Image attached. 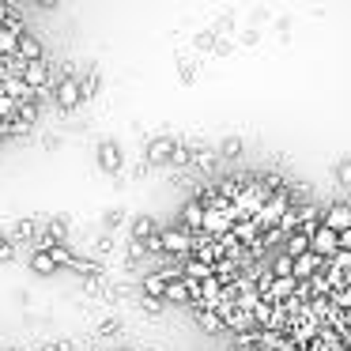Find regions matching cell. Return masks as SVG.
Instances as JSON below:
<instances>
[{
    "label": "cell",
    "mask_w": 351,
    "mask_h": 351,
    "mask_svg": "<svg viewBox=\"0 0 351 351\" xmlns=\"http://www.w3.org/2000/svg\"><path fill=\"white\" fill-rule=\"evenodd\" d=\"M159 250L174 253V257H193L197 242H193V234L185 227H167V230H159Z\"/></svg>",
    "instance_id": "6da1fadb"
},
{
    "label": "cell",
    "mask_w": 351,
    "mask_h": 351,
    "mask_svg": "<svg viewBox=\"0 0 351 351\" xmlns=\"http://www.w3.org/2000/svg\"><path fill=\"white\" fill-rule=\"evenodd\" d=\"M53 102H57L61 110H76L80 102H84V87H80V80H76V76H61V80H57Z\"/></svg>",
    "instance_id": "7a4b0ae2"
},
{
    "label": "cell",
    "mask_w": 351,
    "mask_h": 351,
    "mask_svg": "<svg viewBox=\"0 0 351 351\" xmlns=\"http://www.w3.org/2000/svg\"><path fill=\"white\" fill-rule=\"evenodd\" d=\"M310 250L317 253V257L332 261L336 253H340V234H336V230H328L325 223H321V227L313 230V238H310Z\"/></svg>",
    "instance_id": "3957f363"
},
{
    "label": "cell",
    "mask_w": 351,
    "mask_h": 351,
    "mask_svg": "<svg viewBox=\"0 0 351 351\" xmlns=\"http://www.w3.org/2000/svg\"><path fill=\"white\" fill-rule=\"evenodd\" d=\"M27 34L23 23H8V27H0V61H8V57L19 53V38Z\"/></svg>",
    "instance_id": "277c9868"
},
{
    "label": "cell",
    "mask_w": 351,
    "mask_h": 351,
    "mask_svg": "<svg viewBox=\"0 0 351 351\" xmlns=\"http://www.w3.org/2000/svg\"><path fill=\"white\" fill-rule=\"evenodd\" d=\"M174 152H178V144L170 136L147 140V162H152V167H159V162H174Z\"/></svg>",
    "instance_id": "5b68a950"
},
{
    "label": "cell",
    "mask_w": 351,
    "mask_h": 351,
    "mask_svg": "<svg viewBox=\"0 0 351 351\" xmlns=\"http://www.w3.org/2000/svg\"><path fill=\"white\" fill-rule=\"evenodd\" d=\"M204 215H208V204L200 197H193V200H185L182 204V227L185 230H204Z\"/></svg>",
    "instance_id": "8992f818"
},
{
    "label": "cell",
    "mask_w": 351,
    "mask_h": 351,
    "mask_svg": "<svg viewBox=\"0 0 351 351\" xmlns=\"http://www.w3.org/2000/svg\"><path fill=\"white\" fill-rule=\"evenodd\" d=\"M125 155H121V144L117 140H102L99 144V167L102 170H121Z\"/></svg>",
    "instance_id": "52a82bcc"
},
{
    "label": "cell",
    "mask_w": 351,
    "mask_h": 351,
    "mask_svg": "<svg viewBox=\"0 0 351 351\" xmlns=\"http://www.w3.org/2000/svg\"><path fill=\"white\" fill-rule=\"evenodd\" d=\"M16 57H23L27 64H31V61H46V46H42V38H38V34H31V31H27L23 38H19V53H16Z\"/></svg>",
    "instance_id": "ba28073f"
},
{
    "label": "cell",
    "mask_w": 351,
    "mask_h": 351,
    "mask_svg": "<svg viewBox=\"0 0 351 351\" xmlns=\"http://www.w3.org/2000/svg\"><path fill=\"white\" fill-rule=\"evenodd\" d=\"M321 265H325V257H317V253H302V257H295V280H313V276L321 272Z\"/></svg>",
    "instance_id": "9c48e42d"
},
{
    "label": "cell",
    "mask_w": 351,
    "mask_h": 351,
    "mask_svg": "<svg viewBox=\"0 0 351 351\" xmlns=\"http://www.w3.org/2000/svg\"><path fill=\"white\" fill-rule=\"evenodd\" d=\"M185 280L189 283H204V280H212L215 276V265H208V261H200V257H185Z\"/></svg>",
    "instance_id": "30bf717a"
},
{
    "label": "cell",
    "mask_w": 351,
    "mask_h": 351,
    "mask_svg": "<svg viewBox=\"0 0 351 351\" xmlns=\"http://www.w3.org/2000/svg\"><path fill=\"white\" fill-rule=\"evenodd\" d=\"M325 227L336 230V234L348 230L351 227V204H332V208H328V212H325Z\"/></svg>",
    "instance_id": "8fae6325"
},
{
    "label": "cell",
    "mask_w": 351,
    "mask_h": 351,
    "mask_svg": "<svg viewBox=\"0 0 351 351\" xmlns=\"http://www.w3.org/2000/svg\"><path fill=\"white\" fill-rule=\"evenodd\" d=\"M295 287H298L295 276H276L272 291H268V302H280V298H291V302H295Z\"/></svg>",
    "instance_id": "7c38bea8"
},
{
    "label": "cell",
    "mask_w": 351,
    "mask_h": 351,
    "mask_svg": "<svg viewBox=\"0 0 351 351\" xmlns=\"http://www.w3.org/2000/svg\"><path fill=\"white\" fill-rule=\"evenodd\" d=\"M23 80L34 87V91H42V87L49 84V61H31V64H27V72H23Z\"/></svg>",
    "instance_id": "4fadbf2b"
},
{
    "label": "cell",
    "mask_w": 351,
    "mask_h": 351,
    "mask_svg": "<svg viewBox=\"0 0 351 351\" xmlns=\"http://www.w3.org/2000/svg\"><path fill=\"white\" fill-rule=\"evenodd\" d=\"M159 234V230H155V219L152 215H136V219H132V242H152V238Z\"/></svg>",
    "instance_id": "5bb4252c"
},
{
    "label": "cell",
    "mask_w": 351,
    "mask_h": 351,
    "mask_svg": "<svg viewBox=\"0 0 351 351\" xmlns=\"http://www.w3.org/2000/svg\"><path fill=\"white\" fill-rule=\"evenodd\" d=\"M310 238L313 234H306V230H295V234H287V257H302V253H310Z\"/></svg>",
    "instance_id": "9a60e30c"
},
{
    "label": "cell",
    "mask_w": 351,
    "mask_h": 351,
    "mask_svg": "<svg viewBox=\"0 0 351 351\" xmlns=\"http://www.w3.org/2000/svg\"><path fill=\"white\" fill-rule=\"evenodd\" d=\"M144 298H162V302H167V280H162L159 272L144 276Z\"/></svg>",
    "instance_id": "2e32d148"
},
{
    "label": "cell",
    "mask_w": 351,
    "mask_h": 351,
    "mask_svg": "<svg viewBox=\"0 0 351 351\" xmlns=\"http://www.w3.org/2000/svg\"><path fill=\"white\" fill-rule=\"evenodd\" d=\"M253 321H261V325H276V321H280V310H276V302L261 298V302L253 306Z\"/></svg>",
    "instance_id": "e0dca14e"
},
{
    "label": "cell",
    "mask_w": 351,
    "mask_h": 351,
    "mask_svg": "<svg viewBox=\"0 0 351 351\" xmlns=\"http://www.w3.org/2000/svg\"><path fill=\"white\" fill-rule=\"evenodd\" d=\"M31 268H34V272H42V276L57 272V261H53V253H49V250H34V253H31Z\"/></svg>",
    "instance_id": "ac0fdd59"
},
{
    "label": "cell",
    "mask_w": 351,
    "mask_h": 351,
    "mask_svg": "<svg viewBox=\"0 0 351 351\" xmlns=\"http://www.w3.org/2000/svg\"><path fill=\"white\" fill-rule=\"evenodd\" d=\"M234 272H238V261H230V257H223V261H215V280L227 287V283H234Z\"/></svg>",
    "instance_id": "d6986e66"
},
{
    "label": "cell",
    "mask_w": 351,
    "mask_h": 351,
    "mask_svg": "<svg viewBox=\"0 0 351 351\" xmlns=\"http://www.w3.org/2000/svg\"><path fill=\"white\" fill-rule=\"evenodd\" d=\"M197 321H200V325L208 328V332H219V328L227 325V321H223V313H219V310H197Z\"/></svg>",
    "instance_id": "ffe728a7"
},
{
    "label": "cell",
    "mask_w": 351,
    "mask_h": 351,
    "mask_svg": "<svg viewBox=\"0 0 351 351\" xmlns=\"http://www.w3.org/2000/svg\"><path fill=\"white\" fill-rule=\"evenodd\" d=\"M272 276H295V257L280 253V257L272 261Z\"/></svg>",
    "instance_id": "44dd1931"
},
{
    "label": "cell",
    "mask_w": 351,
    "mask_h": 351,
    "mask_svg": "<svg viewBox=\"0 0 351 351\" xmlns=\"http://www.w3.org/2000/svg\"><path fill=\"white\" fill-rule=\"evenodd\" d=\"M16 121H19V125H27V129H34V121H38V106H23V102H19Z\"/></svg>",
    "instance_id": "7402d4cb"
},
{
    "label": "cell",
    "mask_w": 351,
    "mask_h": 351,
    "mask_svg": "<svg viewBox=\"0 0 351 351\" xmlns=\"http://www.w3.org/2000/svg\"><path fill=\"white\" fill-rule=\"evenodd\" d=\"M219 155H227V159H234V155H242V140H238V136H227V140L219 144Z\"/></svg>",
    "instance_id": "603a6c76"
},
{
    "label": "cell",
    "mask_w": 351,
    "mask_h": 351,
    "mask_svg": "<svg viewBox=\"0 0 351 351\" xmlns=\"http://www.w3.org/2000/svg\"><path fill=\"white\" fill-rule=\"evenodd\" d=\"M328 268H340V272H351V253H348V250H340L332 261H328Z\"/></svg>",
    "instance_id": "cb8c5ba5"
},
{
    "label": "cell",
    "mask_w": 351,
    "mask_h": 351,
    "mask_svg": "<svg viewBox=\"0 0 351 351\" xmlns=\"http://www.w3.org/2000/svg\"><path fill=\"white\" fill-rule=\"evenodd\" d=\"M140 310L155 317V313H162V298H140Z\"/></svg>",
    "instance_id": "d4e9b609"
},
{
    "label": "cell",
    "mask_w": 351,
    "mask_h": 351,
    "mask_svg": "<svg viewBox=\"0 0 351 351\" xmlns=\"http://www.w3.org/2000/svg\"><path fill=\"white\" fill-rule=\"evenodd\" d=\"M336 178H340L343 185H351V162H340V167H336Z\"/></svg>",
    "instance_id": "484cf974"
},
{
    "label": "cell",
    "mask_w": 351,
    "mask_h": 351,
    "mask_svg": "<svg viewBox=\"0 0 351 351\" xmlns=\"http://www.w3.org/2000/svg\"><path fill=\"white\" fill-rule=\"evenodd\" d=\"M117 328H121V321H102V325H99V332H102V336H114Z\"/></svg>",
    "instance_id": "4316f807"
},
{
    "label": "cell",
    "mask_w": 351,
    "mask_h": 351,
    "mask_svg": "<svg viewBox=\"0 0 351 351\" xmlns=\"http://www.w3.org/2000/svg\"><path fill=\"white\" fill-rule=\"evenodd\" d=\"M117 223H121V208H110V212H106V227H117Z\"/></svg>",
    "instance_id": "83f0119b"
},
{
    "label": "cell",
    "mask_w": 351,
    "mask_h": 351,
    "mask_svg": "<svg viewBox=\"0 0 351 351\" xmlns=\"http://www.w3.org/2000/svg\"><path fill=\"white\" fill-rule=\"evenodd\" d=\"M340 250H348V253H351V227H348V230H340Z\"/></svg>",
    "instance_id": "f1b7e54d"
},
{
    "label": "cell",
    "mask_w": 351,
    "mask_h": 351,
    "mask_svg": "<svg viewBox=\"0 0 351 351\" xmlns=\"http://www.w3.org/2000/svg\"><path fill=\"white\" fill-rule=\"evenodd\" d=\"M336 302H340V306H351V283L343 287V295H336Z\"/></svg>",
    "instance_id": "f546056e"
},
{
    "label": "cell",
    "mask_w": 351,
    "mask_h": 351,
    "mask_svg": "<svg viewBox=\"0 0 351 351\" xmlns=\"http://www.w3.org/2000/svg\"><path fill=\"white\" fill-rule=\"evenodd\" d=\"M340 343H343V348H351V325L340 328Z\"/></svg>",
    "instance_id": "4dcf8cb0"
}]
</instances>
